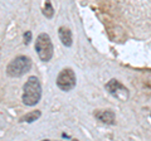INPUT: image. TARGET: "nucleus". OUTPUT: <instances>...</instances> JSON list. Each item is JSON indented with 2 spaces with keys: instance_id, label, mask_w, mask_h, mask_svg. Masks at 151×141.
Instances as JSON below:
<instances>
[{
  "instance_id": "9",
  "label": "nucleus",
  "mask_w": 151,
  "mask_h": 141,
  "mask_svg": "<svg viewBox=\"0 0 151 141\" xmlns=\"http://www.w3.org/2000/svg\"><path fill=\"white\" fill-rule=\"evenodd\" d=\"M43 14H44L45 18H48V19L53 18V15H54V9H53V6H52V3H50V1H47V3L44 4Z\"/></svg>"
},
{
  "instance_id": "12",
  "label": "nucleus",
  "mask_w": 151,
  "mask_h": 141,
  "mask_svg": "<svg viewBox=\"0 0 151 141\" xmlns=\"http://www.w3.org/2000/svg\"><path fill=\"white\" fill-rule=\"evenodd\" d=\"M44 141H48V140H44Z\"/></svg>"
},
{
  "instance_id": "13",
  "label": "nucleus",
  "mask_w": 151,
  "mask_h": 141,
  "mask_svg": "<svg viewBox=\"0 0 151 141\" xmlns=\"http://www.w3.org/2000/svg\"><path fill=\"white\" fill-rule=\"evenodd\" d=\"M150 116H151V115H150Z\"/></svg>"
},
{
  "instance_id": "5",
  "label": "nucleus",
  "mask_w": 151,
  "mask_h": 141,
  "mask_svg": "<svg viewBox=\"0 0 151 141\" xmlns=\"http://www.w3.org/2000/svg\"><path fill=\"white\" fill-rule=\"evenodd\" d=\"M106 90L111 93L112 96H115L119 100L125 101L129 98V90L122 84L121 82H119L117 79H111L110 82L106 83Z\"/></svg>"
},
{
  "instance_id": "7",
  "label": "nucleus",
  "mask_w": 151,
  "mask_h": 141,
  "mask_svg": "<svg viewBox=\"0 0 151 141\" xmlns=\"http://www.w3.org/2000/svg\"><path fill=\"white\" fill-rule=\"evenodd\" d=\"M58 35L60 42L65 45V47H70L73 43V37H72V32L69 28L67 27H60L58 29Z\"/></svg>"
},
{
  "instance_id": "2",
  "label": "nucleus",
  "mask_w": 151,
  "mask_h": 141,
  "mask_svg": "<svg viewBox=\"0 0 151 141\" xmlns=\"http://www.w3.org/2000/svg\"><path fill=\"white\" fill-rule=\"evenodd\" d=\"M32 68V59L27 55H18L6 67V74L9 77H22Z\"/></svg>"
},
{
  "instance_id": "1",
  "label": "nucleus",
  "mask_w": 151,
  "mask_h": 141,
  "mask_svg": "<svg viewBox=\"0 0 151 141\" xmlns=\"http://www.w3.org/2000/svg\"><path fill=\"white\" fill-rule=\"evenodd\" d=\"M42 97V84L35 76H30L23 87L22 100L27 106H35Z\"/></svg>"
},
{
  "instance_id": "6",
  "label": "nucleus",
  "mask_w": 151,
  "mask_h": 141,
  "mask_svg": "<svg viewBox=\"0 0 151 141\" xmlns=\"http://www.w3.org/2000/svg\"><path fill=\"white\" fill-rule=\"evenodd\" d=\"M94 117L107 125H113L115 124V114L111 110H101V111H96L94 112Z\"/></svg>"
},
{
  "instance_id": "4",
  "label": "nucleus",
  "mask_w": 151,
  "mask_h": 141,
  "mask_svg": "<svg viewBox=\"0 0 151 141\" xmlns=\"http://www.w3.org/2000/svg\"><path fill=\"white\" fill-rule=\"evenodd\" d=\"M77 83V78H76V73L73 69L70 68H64L59 72L58 77H57V86L64 92L72 91L76 87Z\"/></svg>"
},
{
  "instance_id": "8",
  "label": "nucleus",
  "mask_w": 151,
  "mask_h": 141,
  "mask_svg": "<svg viewBox=\"0 0 151 141\" xmlns=\"http://www.w3.org/2000/svg\"><path fill=\"white\" fill-rule=\"evenodd\" d=\"M42 112L39 110H35V111H32L29 114H27L25 116H23L20 119V122H28V124H32V122H34L35 120H38L40 117Z\"/></svg>"
},
{
  "instance_id": "11",
  "label": "nucleus",
  "mask_w": 151,
  "mask_h": 141,
  "mask_svg": "<svg viewBox=\"0 0 151 141\" xmlns=\"http://www.w3.org/2000/svg\"><path fill=\"white\" fill-rule=\"evenodd\" d=\"M72 141H79V140H76V139H74V140H72Z\"/></svg>"
},
{
  "instance_id": "3",
  "label": "nucleus",
  "mask_w": 151,
  "mask_h": 141,
  "mask_svg": "<svg viewBox=\"0 0 151 141\" xmlns=\"http://www.w3.org/2000/svg\"><path fill=\"white\" fill-rule=\"evenodd\" d=\"M34 48L42 62H48L53 57V52H54L53 43H52L50 37L47 33H42V34L37 37Z\"/></svg>"
},
{
  "instance_id": "10",
  "label": "nucleus",
  "mask_w": 151,
  "mask_h": 141,
  "mask_svg": "<svg viewBox=\"0 0 151 141\" xmlns=\"http://www.w3.org/2000/svg\"><path fill=\"white\" fill-rule=\"evenodd\" d=\"M23 37H24V43L25 44H29L32 42V32H25Z\"/></svg>"
}]
</instances>
